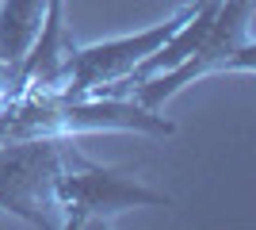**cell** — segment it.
<instances>
[{
  "mask_svg": "<svg viewBox=\"0 0 256 230\" xmlns=\"http://www.w3.org/2000/svg\"><path fill=\"white\" fill-rule=\"evenodd\" d=\"M54 199H58V211H65V226H84L92 219H107L115 211L126 207H146V203H168L164 192H153V188L138 184L122 173H111V169H100V165L84 161L80 153L69 157L58 180H54Z\"/></svg>",
  "mask_w": 256,
  "mask_h": 230,
  "instance_id": "7a4b0ae2",
  "label": "cell"
},
{
  "mask_svg": "<svg viewBox=\"0 0 256 230\" xmlns=\"http://www.w3.org/2000/svg\"><path fill=\"white\" fill-rule=\"evenodd\" d=\"M248 20H252V0H222L214 12L210 27L203 31V39L195 43V50L184 58L180 66L164 69L157 77H146L134 85V100L142 108H157L164 100L184 88L192 77L206 73V69H226L230 62L237 66H252V35H248Z\"/></svg>",
  "mask_w": 256,
  "mask_h": 230,
  "instance_id": "6da1fadb",
  "label": "cell"
},
{
  "mask_svg": "<svg viewBox=\"0 0 256 230\" xmlns=\"http://www.w3.org/2000/svg\"><path fill=\"white\" fill-rule=\"evenodd\" d=\"M188 16H192V8H184L180 16L157 23L150 31L126 35V39H111V43H100V46H84V50L62 58V73H58V88H54V92H62V96H69V100H80V96H88V92H96L100 85L122 81V77L134 66H142L157 46L168 43Z\"/></svg>",
  "mask_w": 256,
  "mask_h": 230,
  "instance_id": "3957f363",
  "label": "cell"
},
{
  "mask_svg": "<svg viewBox=\"0 0 256 230\" xmlns=\"http://www.w3.org/2000/svg\"><path fill=\"white\" fill-rule=\"evenodd\" d=\"M46 16V0H4L0 4V62L20 69L27 50L38 39Z\"/></svg>",
  "mask_w": 256,
  "mask_h": 230,
  "instance_id": "277c9868",
  "label": "cell"
}]
</instances>
